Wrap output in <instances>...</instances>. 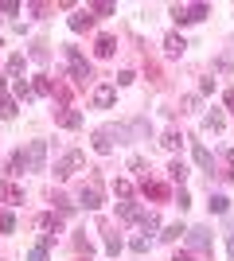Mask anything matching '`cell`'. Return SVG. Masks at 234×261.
<instances>
[{
	"mask_svg": "<svg viewBox=\"0 0 234 261\" xmlns=\"http://www.w3.org/2000/svg\"><path fill=\"white\" fill-rule=\"evenodd\" d=\"M43 164H47V144L32 141L28 148H20L12 156V172H43Z\"/></svg>",
	"mask_w": 234,
	"mask_h": 261,
	"instance_id": "1",
	"label": "cell"
},
{
	"mask_svg": "<svg viewBox=\"0 0 234 261\" xmlns=\"http://www.w3.org/2000/svg\"><path fill=\"white\" fill-rule=\"evenodd\" d=\"M63 55H67V66H70V78H74L78 86H86L90 78H94V70H90V63H86V55L78 51V47H67V51H63Z\"/></svg>",
	"mask_w": 234,
	"mask_h": 261,
	"instance_id": "2",
	"label": "cell"
},
{
	"mask_svg": "<svg viewBox=\"0 0 234 261\" xmlns=\"http://www.w3.org/2000/svg\"><path fill=\"white\" fill-rule=\"evenodd\" d=\"M203 16H211V4H172V20L176 23H199Z\"/></svg>",
	"mask_w": 234,
	"mask_h": 261,
	"instance_id": "3",
	"label": "cell"
},
{
	"mask_svg": "<svg viewBox=\"0 0 234 261\" xmlns=\"http://www.w3.org/2000/svg\"><path fill=\"white\" fill-rule=\"evenodd\" d=\"M82 164H86V156H82V152H67L63 160L55 164V179H70L74 172H82Z\"/></svg>",
	"mask_w": 234,
	"mask_h": 261,
	"instance_id": "4",
	"label": "cell"
},
{
	"mask_svg": "<svg viewBox=\"0 0 234 261\" xmlns=\"http://www.w3.org/2000/svg\"><path fill=\"white\" fill-rule=\"evenodd\" d=\"M188 246H191V250H199V253H207V250H211V230H207V226H191L188 230Z\"/></svg>",
	"mask_w": 234,
	"mask_h": 261,
	"instance_id": "5",
	"label": "cell"
},
{
	"mask_svg": "<svg viewBox=\"0 0 234 261\" xmlns=\"http://www.w3.org/2000/svg\"><path fill=\"white\" fill-rule=\"evenodd\" d=\"M78 203L86 211H98L101 207V187L98 184H82V191H78Z\"/></svg>",
	"mask_w": 234,
	"mask_h": 261,
	"instance_id": "6",
	"label": "cell"
},
{
	"mask_svg": "<svg viewBox=\"0 0 234 261\" xmlns=\"http://www.w3.org/2000/svg\"><path fill=\"white\" fill-rule=\"evenodd\" d=\"M0 203H23V187H16L12 179H0Z\"/></svg>",
	"mask_w": 234,
	"mask_h": 261,
	"instance_id": "7",
	"label": "cell"
},
{
	"mask_svg": "<svg viewBox=\"0 0 234 261\" xmlns=\"http://www.w3.org/2000/svg\"><path fill=\"white\" fill-rule=\"evenodd\" d=\"M94 28V12L90 8H78L74 16H70V32H90Z\"/></svg>",
	"mask_w": 234,
	"mask_h": 261,
	"instance_id": "8",
	"label": "cell"
},
{
	"mask_svg": "<svg viewBox=\"0 0 234 261\" xmlns=\"http://www.w3.org/2000/svg\"><path fill=\"white\" fill-rule=\"evenodd\" d=\"M113 101H117V90H113V86H98V90H94V106H98V109H110Z\"/></svg>",
	"mask_w": 234,
	"mask_h": 261,
	"instance_id": "9",
	"label": "cell"
},
{
	"mask_svg": "<svg viewBox=\"0 0 234 261\" xmlns=\"http://www.w3.org/2000/svg\"><path fill=\"white\" fill-rule=\"evenodd\" d=\"M55 121L63 125V129H78V125H82V113L67 106V109H59V117H55Z\"/></svg>",
	"mask_w": 234,
	"mask_h": 261,
	"instance_id": "10",
	"label": "cell"
},
{
	"mask_svg": "<svg viewBox=\"0 0 234 261\" xmlns=\"http://www.w3.org/2000/svg\"><path fill=\"white\" fill-rule=\"evenodd\" d=\"M184 51H188V43H184V35H168V39H164V55H168V59H179Z\"/></svg>",
	"mask_w": 234,
	"mask_h": 261,
	"instance_id": "11",
	"label": "cell"
},
{
	"mask_svg": "<svg viewBox=\"0 0 234 261\" xmlns=\"http://www.w3.org/2000/svg\"><path fill=\"white\" fill-rule=\"evenodd\" d=\"M94 51H98V59H110V55L117 51V39H113V35H98V43H94Z\"/></svg>",
	"mask_w": 234,
	"mask_h": 261,
	"instance_id": "12",
	"label": "cell"
},
{
	"mask_svg": "<svg viewBox=\"0 0 234 261\" xmlns=\"http://www.w3.org/2000/svg\"><path fill=\"white\" fill-rule=\"evenodd\" d=\"M39 230H47V234H59V230H63V215H39Z\"/></svg>",
	"mask_w": 234,
	"mask_h": 261,
	"instance_id": "13",
	"label": "cell"
},
{
	"mask_svg": "<svg viewBox=\"0 0 234 261\" xmlns=\"http://www.w3.org/2000/svg\"><path fill=\"white\" fill-rule=\"evenodd\" d=\"M141 191H145V199H168V187L164 184H152V179H145Z\"/></svg>",
	"mask_w": 234,
	"mask_h": 261,
	"instance_id": "14",
	"label": "cell"
},
{
	"mask_svg": "<svg viewBox=\"0 0 234 261\" xmlns=\"http://www.w3.org/2000/svg\"><path fill=\"white\" fill-rule=\"evenodd\" d=\"M223 125H226V121H223V113H219V109H211V113L203 117V129H207V133H223Z\"/></svg>",
	"mask_w": 234,
	"mask_h": 261,
	"instance_id": "15",
	"label": "cell"
},
{
	"mask_svg": "<svg viewBox=\"0 0 234 261\" xmlns=\"http://www.w3.org/2000/svg\"><path fill=\"white\" fill-rule=\"evenodd\" d=\"M117 215H121L125 222H137V218H141V207H137V203H129V199H125V203H117Z\"/></svg>",
	"mask_w": 234,
	"mask_h": 261,
	"instance_id": "16",
	"label": "cell"
},
{
	"mask_svg": "<svg viewBox=\"0 0 234 261\" xmlns=\"http://www.w3.org/2000/svg\"><path fill=\"white\" fill-rule=\"evenodd\" d=\"M168 175L184 187V179H188V164H184V160H172V164H168Z\"/></svg>",
	"mask_w": 234,
	"mask_h": 261,
	"instance_id": "17",
	"label": "cell"
},
{
	"mask_svg": "<svg viewBox=\"0 0 234 261\" xmlns=\"http://www.w3.org/2000/svg\"><path fill=\"white\" fill-rule=\"evenodd\" d=\"M179 144H184V137H179V133H176V129H168V133H164V137H160V148H168V152H176Z\"/></svg>",
	"mask_w": 234,
	"mask_h": 261,
	"instance_id": "18",
	"label": "cell"
},
{
	"mask_svg": "<svg viewBox=\"0 0 234 261\" xmlns=\"http://www.w3.org/2000/svg\"><path fill=\"white\" fill-rule=\"evenodd\" d=\"M101 234H106V253H117V250H121V238H117L106 222H101Z\"/></svg>",
	"mask_w": 234,
	"mask_h": 261,
	"instance_id": "19",
	"label": "cell"
},
{
	"mask_svg": "<svg viewBox=\"0 0 234 261\" xmlns=\"http://www.w3.org/2000/svg\"><path fill=\"white\" fill-rule=\"evenodd\" d=\"M184 234H188V226H184V222H176V226H168L164 234H160V242H179Z\"/></svg>",
	"mask_w": 234,
	"mask_h": 261,
	"instance_id": "20",
	"label": "cell"
},
{
	"mask_svg": "<svg viewBox=\"0 0 234 261\" xmlns=\"http://www.w3.org/2000/svg\"><path fill=\"white\" fill-rule=\"evenodd\" d=\"M137 222H141V230H145V234H156V230H160V218H156L152 211H148V215H141Z\"/></svg>",
	"mask_w": 234,
	"mask_h": 261,
	"instance_id": "21",
	"label": "cell"
},
{
	"mask_svg": "<svg viewBox=\"0 0 234 261\" xmlns=\"http://www.w3.org/2000/svg\"><path fill=\"white\" fill-rule=\"evenodd\" d=\"M16 113H20V109H16V98H0V117H16Z\"/></svg>",
	"mask_w": 234,
	"mask_h": 261,
	"instance_id": "22",
	"label": "cell"
},
{
	"mask_svg": "<svg viewBox=\"0 0 234 261\" xmlns=\"http://www.w3.org/2000/svg\"><path fill=\"white\" fill-rule=\"evenodd\" d=\"M32 94H35V90L28 86L23 78H16V101H32Z\"/></svg>",
	"mask_w": 234,
	"mask_h": 261,
	"instance_id": "23",
	"label": "cell"
},
{
	"mask_svg": "<svg viewBox=\"0 0 234 261\" xmlns=\"http://www.w3.org/2000/svg\"><path fill=\"white\" fill-rule=\"evenodd\" d=\"M23 74V55H12L8 59V78H20Z\"/></svg>",
	"mask_w": 234,
	"mask_h": 261,
	"instance_id": "24",
	"label": "cell"
},
{
	"mask_svg": "<svg viewBox=\"0 0 234 261\" xmlns=\"http://www.w3.org/2000/svg\"><path fill=\"white\" fill-rule=\"evenodd\" d=\"M211 211L215 215H226V211H230V199L226 195H211Z\"/></svg>",
	"mask_w": 234,
	"mask_h": 261,
	"instance_id": "25",
	"label": "cell"
},
{
	"mask_svg": "<svg viewBox=\"0 0 234 261\" xmlns=\"http://www.w3.org/2000/svg\"><path fill=\"white\" fill-rule=\"evenodd\" d=\"M51 86H55V82H51L47 74H39V78L32 82V90H35V94H51Z\"/></svg>",
	"mask_w": 234,
	"mask_h": 261,
	"instance_id": "26",
	"label": "cell"
},
{
	"mask_svg": "<svg viewBox=\"0 0 234 261\" xmlns=\"http://www.w3.org/2000/svg\"><path fill=\"white\" fill-rule=\"evenodd\" d=\"M12 230H16V215L4 211V215H0V234H12Z\"/></svg>",
	"mask_w": 234,
	"mask_h": 261,
	"instance_id": "27",
	"label": "cell"
},
{
	"mask_svg": "<svg viewBox=\"0 0 234 261\" xmlns=\"http://www.w3.org/2000/svg\"><path fill=\"white\" fill-rule=\"evenodd\" d=\"M90 12H94V16H113V4L110 0H98V4H90Z\"/></svg>",
	"mask_w": 234,
	"mask_h": 261,
	"instance_id": "28",
	"label": "cell"
},
{
	"mask_svg": "<svg viewBox=\"0 0 234 261\" xmlns=\"http://www.w3.org/2000/svg\"><path fill=\"white\" fill-rule=\"evenodd\" d=\"M113 191H117V199H129V195H133V184H129V179H117Z\"/></svg>",
	"mask_w": 234,
	"mask_h": 261,
	"instance_id": "29",
	"label": "cell"
},
{
	"mask_svg": "<svg viewBox=\"0 0 234 261\" xmlns=\"http://www.w3.org/2000/svg\"><path fill=\"white\" fill-rule=\"evenodd\" d=\"M195 164H199V168H211V152H207L203 144H195Z\"/></svg>",
	"mask_w": 234,
	"mask_h": 261,
	"instance_id": "30",
	"label": "cell"
},
{
	"mask_svg": "<svg viewBox=\"0 0 234 261\" xmlns=\"http://www.w3.org/2000/svg\"><path fill=\"white\" fill-rule=\"evenodd\" d=\"M55 207H59V215H70V211H74V203H70L67 195H55Z\"/></svg>",
	"mask_w": 234,
	"mask_h": 261,
	"instance_id": "31",
	"label": "cell"
},
{
	"mask_svg": "<svg viewBox=\"0 0 234 261\" xmlns=\"http://www.w3.org/2000/svg\"><path fill=\"white\" fill-rule=\"evenodd\" d=\"M176 207H179V211H188V207H191V195H188V191H184V187H179V191H176Z\"/></svg>",
	"mask_w": 234,
	"mask_h": 261,
	"instance_id": "32",
	"label": "cell"
},
{
	"mask_svg": "<svg viewBox=\"0 0 234 261\" xmlns=\"http://www.w3.org/2000/svg\"><path fill=\"white\" fill-rule=\"evenodd\" d=\"M74 250H78V253H86V257H90V253H94V246H90V242L82 238V234H78V238H74Z\"/></svg>",
	"mask_w": 234,
	"mask_h": 261,
	"instance_id": "33",
	"label": "cell"
},
{
	"mask_svg": "<svg viewBox=\"0 0 234 261\" xmlns=\"http://www.w3.org/2000/svg\"><path fill=\"white\" fill-rule=\"evenodd\" d=\"M28 261H47V246H43V242H39V246L28 253Z\"/></svg>",
	"mask_w": 234,
	"mask_h": 261,
	"instance_id": "34",
	"label": "cell"
},
{
	"mask_svg": "<svg viewBox=\"0 0 234 261\" xmlns=\"http://www.w3.org/2000/svg\"><path fill=\"white\" fill-rule=\"evenodd\" d=\"M32 59H35V63H47V47L35 43V47H32Z\"/></svg>",
	"mask_w": 234,
	"mask_h": 261,
	"instance_id": "35",
	"label": "cell"
},
{
	"mask_svg": "<svg viewBox=\"0 0 234 261\" xmlns=\"http://www.w3.org/2000/svg\"><path fill=\"white\" fill-rule=\"evenodd\" d=\"M129 246H133V253H148V238H133Z\"/></svg>",
	"mask_w": 234,
	"mask_h": 261,
	"instance_id": "36",
	"label": "cell"
},
{
	"mask_svg": "<svg viewBox=\"0 0 234 261\" xmlns=\"http://www.w3.org/2000/svg\"><path fill=\"white\" fill-rule=\"evenodd\" d=\"M184 109H188V113H195V109H199V98H195V94H191V98H184Z\"/></svg>",
	"mask_w": 234,
	"mask_h": 261,
	"instance_id": "37",
	"label": "cell"
},
{
	"mask_svg": "<svg viewBox=\"0 0 234 261\" xmlns=\"http://www.w3.org/2000/svg\"><path fill=\"white\" fill-rule=\"evenodd\" d=\"M226 253H230V261H234V234L226 238Z\"/></svg>",
	"mask_w": 234,
	"mask_h": 261,
	"instance_id": "38",
	"label": "cell"
},
{
	"mask_svg": "<svg viewBox=\"0 0 234 261\" xmlns=\"http://www.w3.org/2000/svg\"><path fill=\"white\" fill-rule=\"evenodd\" d=\"M226 109H230V113H234V90H230V94H226Z\"/></svg>",
	"mask_w": 234,
	"mask_h": 261,
	"instance_id": "39",
	"label": "cell"
},
{
	"mask_svg": "<svg viewBox=\"0 0 234 261\" xmlns=\"http://www.w3.org/2000/svg\"><path fill=\"white\" fill-rule=\"evenodd\" d=\"M172 261H191V253H176V257H172Z\"/></svg>",
	"mask_w": 234,
	"mask_h": 261,
	"instance_id": "40",
	"label": "cell"
},
{
	"mask_svg": "<svg viewBox=\"0 0 234 261\" xmlns=\"http://www.w3.org/2000/svg\"><path fill=\"white\" fill-rule=\"evenodd\" d=\"M4 86H8V74H0V90H4Z\"/></svg>",
	"mask_w": 234,
	"mask_h": 261,
	"instance_id": "41",
	"label": "cell"
},
{
	"mask_svg": "<svg viewBox=\"0 0 234 261\" xmlns=\"http://www.w3.org/2000/svg\"><path fill=\"white\" fill-rule=\"evenodd\" d=\"M0 47H4V39H0Z\"/></svg>",
	"mask_w": 234,
	"mask_h": 261,
	"instance_id": "42",
	"label": "cell"
}]
</instances>
